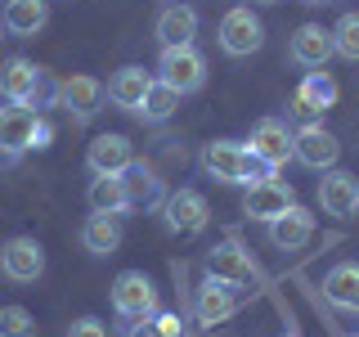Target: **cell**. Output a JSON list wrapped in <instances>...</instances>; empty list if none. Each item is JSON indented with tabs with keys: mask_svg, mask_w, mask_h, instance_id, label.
Wrapping results in <instances>:
<instances>
[{
	"mask_svg": "<svg viewBox=\"0 0 359 337\" xmlns=\"http://www.w3.org/2000/svg\"><path fill=\"white\" fill-rule=\"evenodd\" d=\"M261 166H265L261 157L247 149V144H233V140H216V144L202 149V171L211 180H220V185H256V180H265Z\"/></svg>",
	"mask_w": 359,
	"mask_h": 337,
	"instance_id": "6da1fadb",
	"label": "cell"
},
{
	"mask_svg": "<svg viewBox=\"0 0 359 337\" xmlns=\"http://www.w3.org/2000/svg\"><path fill=\"white\" fill-rule=\"evenodd\" d=\"M162 220H166L171 234H180V239H194V234L207 230L211 207H207V198H202L198 189H175V194H166V202H162Z\"/></svg>",
	"mask_w": 359,
	"mask_h": 337,
	"instance_id": "7a4b0ae2",
	"label": "cell"
},
{
	"mask_svg": "<svg viewBox=\"0 0 359 337\" xmlns=\"http://www.w3.org/2000/svg\"><path fill=\"white\" fill-rule=\"evenodd\" d=\"M261 45H265V27H261V18H256L247 5H233L229 14L220 18V50L224 54L247 59V54H256Z\"/></svg>",
	"mask_w": 359,
	"mask_h": 337,
	"instance_id": "3957f363",
	"label": "cell"
},
{
	"mask_svg": "<svg viewBox=\"0 0 359 337\" xmlns=\"http://www.w3.org/2000/svg\"><path fill=\"white\" fill-rule=\"evenodd\" d=\"M112 310L121 319H144V315H157V288L144 270H126L112 284Z\"/></svg>",
	"mask_w": 359,
	"mask_h": 337,
	"instance_id": "277c9868",
	"label": "cell"
},
{
	"mask_svg": "<svg viewBox=\"0 0 359 337\" xmlns=\"http://www.w3.org/2000/svg\"><path fill=\"white\" fill-rule=\"evenodd\" d=\"M157 72H162V81L175 86L180 95H194V90H202V81H207V59H202L194 45H175V50H162Z\"/></svg>",
	"mask_w": 359,
	"mask_h": 337,
	"instance_id": "5b68a950",
	"label": "cell"
},
{
	"mask_svg": "<svg viewBox=\"0 0 359 337\" xmlns=\"http://www.w3.org/2000/svg\"><path fill=\"white\" fill-rule=\"evenodd\" d=\"M0 275H5L9 284H36L45 275V247L36 239H27V234L9 239L0 247Z\"/></svg>",
	"mask_w": 359,
	"mask_h": 337,
	"instance_id": "8992f818",
	"label": "cell"
},
{
	"mask_svg": "<svg viewBox=\"0 0 359 337\" xmlns=\"http://www.w3.org/2000/svg\"><path fill=\"white\" fill-rule=\"evenodd\" d=\"M292 153H297V162L310 166V171H332L337 157H341V144H337L332 131H323L319 121H310V126H301L292 135Z\"/></svg>",
	"mask_w": 359,
	"mask_h": 337,
	"instance_id": "52a82bcc",
	"label": "cell"
},
{
	"mask_svg": "<svg viewBox=\"0 0 359 337\" xmlns=\"http://www.w3.org/2000/svg\"><path fill=\"white\" fill-rule=\"evenodd\" d=\"M287 207H297V194H292V185H283L278 176H265V180H256V185H247V198H243V211L252 220H274V216H283Z\"/></svg>",
	"mask_w": 359,
	"mask_h": 337,
	"instance_id": "ba28073f",
	"label": "cell"
},
{
	"mask_svg": "<svg viewBox=\"0 0 359 337\" xmlns=\"http://www.w3.org/2000/svg\"><path fill=\"white\" fill-rule=\"evenodd\" d=\"M247 149H252V153L265 162V171H278V166H287V157H297V153H292V131H287L278 117L256 121V126H252V140H247Z\"/></svg>",
	"mask_w": 359,
	"mask_h": 337,
	"instance_id": "9c48e42d",
	"label": "cell"
},
{
	"mask_svg": "<svg viewBox=\"0 0 359 337\" xmlns=\"http://www.w3.org/2000/svg\"><path fill=\"white\" fill-rule=\"evenodd\" d=\"M36 126H41V117L32 112L27 104H9V108H0V153H27V149H36Z\"/></svg>",
	"mask_w": 359,
	"mask_h": 337,
	"instance_id": "30bf717a",
	"label": "cell"
},
{
	"mask_svg": "<svg viewBox=\"0 0 359 337\" xmlns=\"http://www.w3.org/2000/svg\"><path fill=\"white\" fill-rule=\"evenodd\" d=\"M41 67L32 63V59H5L0 63V95L9 99V104H36V95H41Z\"/></svg>",
	"mask_w": 359,
	"mask_h": 337,
	"instance_id": "8fae6325",
	"label": "cell"
},
{
	"mask_svg": "<svg viewBox=\"0 0 359 337\" xmlns=\"http://www.w3.org/2000/svg\"><path fill=\"white\" fill-rule=\"evenodd\" d=\"M287 54H292V63H301V67H323L337 54L332 32L319 27V22H301V27L292 32V41H287Z\"/></svg>",
	"mask_w": 359,
	"mask_h": 337,
	"instance_id": "7c38bea8",
	"label": "cell"
},
{
	"mask_svg": "<svg viewBox=\"0 0 359 337\" xmlns=\"http://www.w3.org/2000/svg\"><path fill=\"white\" fill-rule=\"evenodd\" d=\"M207 275L220 279V284L243 288V284H252V279H256V261L243 252L238 243H216V247L207 252Z\"/></svg>",
	"mask_w": 359,
	"mask_h": 337,
	"instance_id": "4fadbf2b",
	"label": "cell"
},
{
	"mask_svg": "<svg viewBox=\"0 0 359 337\" xmlns=\"http://www.w3.org/2000/svg\"><path fill=\"white\" fill-rule=\"evenodd\" d=\"M86 162H90V171H95V176H121L135 162L130 140H126V135H95V140H90Z\"/></svg>",
	"mask_w": 359,
	"mask_h": 337,
	"instance_id": "5bb4252c",
	"label": "cell"
},
{
	"mask_svg": "<svg viewBox=\"0 0 359 337\" xmlns=\"http://www.w3.org/2000/svg\"><path fill=\"white\" fill-rule=\"evenodd\" d=\"M319 202H323L328 216H355V211H359V180L351 171H323Z\"/></svg>",
	"mask_w": 359,
	"mask_h": 337,
	"instance_id": "9a60e30c",
	"label": "cell"
},
{
	"mask_svg": "<svg viewBox=\"0 0 359 337\" xmlns=\"http://www.w3.org/2000/svg\"><path fill=\"white\" fill-rule=\"evenodd\" d=\"M54 99H59V108L76 112V117H95V112H99V104H104V86H99L95 77L76 72V77H67V81H59V90H54Z\"/></svg>",
	"mask_w": 359,
	"mask_h": 337,
	"instance_id": "2e32d148",
	"label": "cell"
},
{
	"mask_svg": "<svg viewBox=\"0 0 359 337\" xmlns=\"http://www.w3.org/2000/svg\"><path fill=\"white\" fill-rule=\"evenodd\" d=\"M314 239V216L306 207H287L283 216L269 220V243L278 247V252H297V247H306Z\"/></svg>",
	"mask_w": 359,
	"mask_h": 337,
	"instance_id": "e0dca14e",
	"label": "cell"
},
{
	"mask_svg": "<svg viewBox=\"0 0 359 337\" xmlns=\"http://www.w3.org/2000/svg\"><path fill=\"white\" fill-rule=\"evenodd\" d=\"M157 41H162V50H175V45H194L198 37V9L194 5H166L162 14H157Z\"/></svg>",
	"mask_w": 359,
	"mask_h": 337,
	"instance_id": "ac0fdd59",
	"label": "cell"
},
{
	"mask_svg": "<svg viewBox=\"0 0 359 337\" xmlns=\"http://www.w3.org/2000/svg\"><path fill=\"white\" fill-rule=\"evenodd\" d=\"M0 22H5V32H14V37H36L45 22H50V0H9Z\"/></svg>",
	"mask_w": 359,
	"mask_h": 337,
	"instance_id": "d6986e66",
	"label": "cell"
},
{
	"mask_svg": "<svg viewBox=\"0 0 359 337\" xmlns=\"http://www.w3.org/2000/svg\"><path fill=\"white\" fill-rule=\"evenodd\" d=\"M323 297L341 310H359V265L355 261H341L323 275Z\"/></svg>",
	"mask_w": 359,
	"mask_h": 337,
	"instance_id": "ffe728a7",
	"label": "cell"
},
{
	"mask_svg": "<svg viewBox=\"0 0 359 337\" xmlns=\"http://www.w3.org/2000/svg\"><path fill=\"white\" fill-rule=\"evenodd\" d=\"M233 284H220V279H211L207 275V284L198 288V319L202 324H224L233 315Z\"/></svg>",
	"mask_w": 359,
	"mask_h": 337,
	"instance_id": "44dd1931",
	"label": "cell"
},
{
	"mask_svg": "<svg viewBox=\"0 0 359 337\" xmlns=\"http://www.w3.org/2000/svg\"><path fill=\"white\" fill-rule=\"evenodd\" d=\"M149 86H153V77L144 72V67H121V72L108 81V99H112L117 108L135 112V108L144 104V95H149Z\"/></svg>",
	"mask_w": 359,
	"mask_h": 337,
	"instance_id": "7402d4cb",
	"label": "cell"
},
{
	"mask_svg": "<svg viewBox=\"0 0 359 337\" xmlns=\"http://www.w3.org/2000/svg\"><path fill=\"white\" fill-rule=\"evenodd\" d=\"M81 243H86V252H95V256H112L117 243H121V220L95 211V216L81 225Z\"/></svg>",
	"mask_w": 359,
	"mask_h": 337,
	"instance_id": "603a6c76",
	"label": "cell"
},
{
	"mask_svg": "<svg viewBox=\"0 0 359 337\" xmlns=\"http://www.w3.org/2000/svg\"><path fill=\"white\" fill-rule=\"evenodd\" d=\"M121 180H126L130 207H153V202L162 198V180H157V171L149 162H130L126 171H121Z\"/></svg>",
	"mask_w": 359,
	"mask_h": 337,
	"instance_id": "cb8c5ba5",
	"label": "cell"
},
{
	"mask_svg": "<svg viewBox=\"0 0 359 337\" xmlns=\"http://www.w3.org/2000/svg\"><path fill=\"white\" fill-rule=\"evenodd\" d=\"M332 104H337V81L328 72H310L306 81H301V90H297V112L314 117V112H323Z\"/></svg>",
	"mask_w": 359,
	"mask_h": 337,
	"instance_id": "d4e9b609",
	"label": "cell"
},
{
	"mask_svg": "<svg viewBox=\"0 0 359 337\" xmlns=\"http://www.w3.org/2000/svg\"><path fill=\"white\" fill-rule=\"evenodd\" d=\"M126 207H130V198H126V180H121V176H95V185H90V211L121 216Z\"/></svg>",
	"mask_w": 359,
	"mask_h": 337,
	"instance_id": "484cf974",
	"label": "cell"
},
{
	"mask_svg": "<svg viewBox=\"0 0 359 337\" xmlns=\"http://www.w3.org/2000/svg\"><path fill=\"white\" fill-rule=\"evenodd\" d=\"M175 108H180V90H175V86H166L162 77H157V81L149 86V95H144V104L135 108V112H140L144 121H166Z\"/></svg>",
	"mask_w": 359,
	"mask_h": 337,
	"instance_id": "4316f807",
	"label": "cell"
},
{
	"mask_svg": "<svg viewBox=\"0 0 359 337\" xmlns=\"http://www.w3.org/2000/svg\"><path fill=\"white\" fill-rule=\"evenodd\" d=\"M130 337H184L180 315H144L130 324Z\"/></svg>",
	"mask_w": 359,
	"mask_h": 337,
	"instance_id": "83f0119b",
	"label": "cell"
},
{
	"mask_svg": "<svg viewBox=\"0 0 359 337\" xmlns=\"http://www.w3.org/2000/svg\"><path fill=\"white\" fill-rule=\"evenodd\" d=\"M332 45L341 59L359 63V14H341V22L332 27Z\"/></svg>",
	"mask_w": 359,
	"mask_h": 337,
	"instance_id": "f1b7e54d",
	"label": "cell"
},
{
	"mask_svg": "<svg viewBox=\"0 0 359 337\" xmlns=\"http://www.w3.org/2000/svg\"><path fill=\"white\" fill-rule=\"evenodd\" d=\"M0 337H36V319L27 306H0Z\"/></svg>",
	"mask_w": 359,
	"mask_h": 337,
	"instance_id": "f546056e",
	"label": "cell"
},
{
	"mask_svg": "<svg viewBox=\"0 0 359 337\" xmlns=\"http://www.w3.org/2000/svg\"><path fill=\"white\" fill-rule=\"evenodd\" d=\"M67 337H108V329L95 319V315H81V319H76L72 329H67Z\"/></svg>",
	"mask_w": 359,
	"mask_h": 337,
	"instance_id": "4dcf8cb0",
	"label": "cell"
},
{
	"mask_svg": "<svg viewBox=\"0 0 359 337\" xmlns=\"http://www.w3.org/2000/svg\"><path fill=\"white\" fill-rule=\"evenodd\" d=\"M310 5H328V0H310Z\"/></svg>",
	"mask_w": 359,
	"mask_h": 337,
	"instance_id": "1f68e13d",
	"label": "cell"
},
{
	"mask_svg": "<svg viewBox=\"0 0 359 337\" xmlns=\"http://www.w3.org/2000/svg\"><path fill=\"white\" fill-rule=\"evenodd\" d=\"M261 5H278V0H261Z\"/></svg>",
	"mask_w": 359,
	"mask_h": 337,
	"instance_id": "d6a6232c",
	"label": "cell"
},
{
	"mask_svg": "<svg viewBox=\"0 0 359 337\" xmlns=\"http://www.w3.org/2000/svg\"><path fill=\"white\" fill-rule=\"evenodd\" d=\"M0 27H5V22H0Z\"/></svg>",
	"mask_w": 359,
	"mask_h": 337,
	"instance_id": "836d02e7",
	"label": "cell"
},
{
	"mask_svg": "<svg viewBox=\"0 0 359 337\" xmlns=\"http://www.w3.org/2000/svg\"><path fill=\"white\" fill-rule=\"evenodd\" d=\"M355 337H359V333H355Z\"/></svg>",
	"mask_w": 359,
	"mask_h": 337,
	"instance_id": "e575fe53",
	"label": "cell"
},
{
	"mask_svg": "<svg viewBox=\"0 0 359 337\" xmlns=\"http://www.w3.org/2000/svg\"><path fill=\"white\" fill-rule=\"evenodd\" d=\"M283 337H287V333H283Z\"/></svg>",
	"mask_w": 359,
	"mask_h": 337,
	"instance_id": "d590c367",
	"label": "cell"
}]
</instances>
